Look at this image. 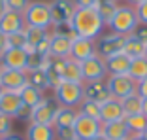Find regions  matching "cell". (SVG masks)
Instances as JSON below:
<instances>
[{"label": "cell", "mask_w": 147, "mask_h": 140, "mask_svg": "<svg viewBox=\"0 0 147 140\" xmlns=\"http://www.w3.org/2000/svg\"><path fill=\"white\" fill-rule=\"evenodd\" d=\"M32 106H28V104H21L19 106V110H17V114H15V119H23V121H30V118H32Z\"/></svg>", "instance_id": "obj_39"}, {"label": "cell", "mask_w": 147, "mask_h": 140, "mask_svg": "<svg viewBox=\"0 0 147 140\" xmlns=\"http://www.w3.org/2000/svg\"><path fill=\"white\" fill-rule=\"evenodd\" d=\"M49 8H51V27H62V25H68L72 21L74 13H76V4L74 0H51L49 2Z\"/></svg>", "instance_id": "obj_8"}, {"label": "cell", "mask_w": 147, "mask_h": 140, "mask_svg": "<svg viewBox=\"0 0 147 140\" xmlns=\"http://www.w3.org/2000/svg\"><path fill=\"white\" fill-rule=\"evenodd\" d=\"M100 112H102V118H100L102 123L125 119V110H123V106H121V101H117L113 97L109 101H106L104 104H100Z\"/></svg>", "instance_id": "obj_17"}, {"label": "cell", "mask_w": 147, "mask_h": 140, "mask_svg": "<svg viewBox=\"0 0 147 140\" xmlns=\"http://www.w3.org/2000/svg\"><path fill=\"white\" fill-rule=\"evenodd\" d=\"M74 131H76V135H78L79 140H91V138H94L96 135L102 133V121L87 118V116H83V114H78V119L74 123Z\"/></svg>", "instance_id": "obj_9"}, {"label": "cell", "mask_w": 147, "mask_h": 140, "mask_svg": "<svg viewBox=\"0 0 147 140\" xmlns=\"http://www.w3.org/2000/svg\"><path fill=\"white\" fill-rule=\"evenodd\" d=\"M128 76L134 80L136 83L147 78V57H140V59H132L130 61V68H128Z\"/></svg>", "instance_id": "obj_29"}, {"label": "cell", "mask_w": 147, "mask_h": 140, "mask_svg": "<svg viewBox=\"0 0 147 140\" xmlns=\"http://www.w3.org/2000/svg\"><path fill=\"white\" fill-rule=\"evenodd\" d=\"M78 112H79V114H83V116H87V118L98 119V121H100V118H102L100 104H98V102H92V101H87V99L78 106Z\"/></svg>", "instance_id": "obj_34"}, {"label": "cell", "mask_w": 147, "mask_h": 140, "mask_svg": "<svg viewBox=\"0 0 147 140\" xmlns=\"http://www.w3.org/2000/svg\"><path fill=\"white\" fill-rule=\"evenodd\" d=\"M76 8H96L98 0H74Z\"/></svg>", "instance_id": "obj_43"}, {"label": "cell", "mask_w": 147, "mask_h": 140, "mask_svg": "<svg viewBox=\"0 0 147 140\" xmlns=\"http://www.w3.org/2000/svg\"><path fill=\"white\" fill-rule=\"evenodd\" d=\"M11 129H13V118L6 114H0V138H4V136L11 135Z\"/></svg>", "instance_id": "obj_37"}, {"label": "cell", "mask_w": 147, "mask_h": 140, "mask_svg": "<svg viewBox=\"0 0 147 140\" xmlns=\"http://www.w3.org/2000/svg\"><path fill=\"white\" fill-rule=\"evenodd\" d=\"M26 61H28V51L23 48H8L0 55V65L4 68L26 70Z\"/></svg>", "instance_id": "obj_11"}, {"label": "cell", "mask_w": 147, "mask_h": 140, "mask_svg": "<svg viewBox=\"0 0 147 140\" xmlns=\"http://www.w3.org/2000/svg\"><path fill=\"white\" fill-rule=\"evenodd\" d=\"M94 44H96V55H100L102 59H108V57H111V55L123 53L125 36L115 34V32H108V34L100 36Z\"/></svg>", "instance_id": "obj_6"}, {"label": "cell", "mask_w": 147, "mask_h": 140, "mask_svg": "<svg viewBox=\"0 0 147 140\" xmlns=\"http://www.w3.org/2000/svg\"><path fill=\"white\" fill-rule=\"evenodd\" d=\"M19 97H21V102H23V104H28V106H32V108H34V106L38 104L40 101H42L43 93L40 91V89H36L34 85L26 83L25 87L19 91Z\"/></svg>", "instance_id": "obj_31"}, {"label": "cell", "mask_w": 147, "mask_h": 140, "mask_svg": "<svg viewBox=\"0 0 147 140\" xmlns=\"http://www.w3.org/2000/svg\"><path fill=\"white\" fill-rule=\"evenodd\" d=\"M102 133H104L109 140H128V136H130V131H128V127H126L125 119L102 123Z\"/></svg>", "instance_id": "obj_22"}, {"label": "cell", "mask_w": 147, "mask_h": 140, "mask_svg": "<svg viewBox=\"0 0 147 140\" xmlns=\"http://www.w3.org/2000/svg\"><path fill=\"white\" fill-rule=\"evenodd\" d=\"M6 12V4H4V0H0V15Z\"/></svg>", "instance_id": "obj_51"}, {"label": "cell", "mask_w": 147, "mask_h": 140, "mask_svg": "<svg viewBox=\"0 0 147 140\" xmlns=\"http://www.w3.org/2000/svg\"><path fill=\"white\" fill-rule=\"evenodd\" d=\"M25 34H26V51H28V49L38 48L49 36V32L45 29H38V27H25Z\"/></svg>", "instance_id": "obj_26"}, {"label": "cell", "mask_w": 147, "mask_h": 140, "mask_svg": "<svg viewBox=\"0 0 147 140\" xmlns=\"http://www.w3.org/2000/svg\"><path fill=\"white\" fill-rule=\"evenodd\" d=\"M78 114H79V112L76 108H70V106H59L53 127H74V123H76V119H78Z\"/></svg>", "instance_id": "obj_25"}, {"label": "cell", "mask_w": 147, "mask_h": 140, "mask_svg": "<svg viewBox=\"0 0 147 140\" xmlns=\"http://www.w3.org/2000/svg\"><path fill=\"white\" fill-rule=\"evenodd\" d=\"M53 99L61 106H70V108H78L85 101V91H83V83H74V82H62L59 87L53 89Z\"/></svg>", "instance_id": "obj_4"}, {"label": "cell", "mask_w": 147, "mask_h": 140, "mask_svg": "<svg viewBox=\"0 0 147 140\" xmlns=\"http://www.w3.org/2000/svg\"><path fill=\"white\" fill-rule=\"evenodd\" d=\"M117 2H119V0H117Z\"/></svg>", "instance_id": "obj_56"}, {"label": "cell", "mask_w": 147, "mask_h": 140, "mask_svg": "<svg viewBox=\"0 0 147 140\" xmlns=\"http://www.w3.org/2000/svg\"><path fill=\"white\" fill-rule=\"evenodd\" d=\"M134 10H136V15H138V21H140V25L147 27V0H143L142 4H138Z\"/></svg>", "instance_id": "obj_40"}, {"label": "cell", "mask_w": 147, "mask_h": 140, "mask_svg": "<svg viewBox=\"0 0 147 140\" xmlns=\"http://www.w3.org/2000/svg\"><path fill=\"white\" fill-rule=\"evenodd\" d=\"M78 140H79V138H78Z\"/></svg>", "instance_id": "obj_57"}, {"label": "cell", "mask_w": 147, "mask_h": 140, "mask_svg": "<svg viewBox=\"0 0 147 140\" xmlns=\"http://www.w3.org/2000/svg\"><path fill=\"white\" fill-rule=\"evenodd\" d=\"M2 70H4V66H2V65H0V76H2Z\"/></svg>", "instance_id": "obj_53"}, {"label": "cell", "mask_w": 147, "mask_h": 140, "mask_svg": "<svg viewBox=\"0 0 147 140\" xmlns=\"http://www.w3.org/2000/svg\"><path fill=\"white\" fill-rule=\"evenodd\" d=\"M70 49H72V40L66 34L53 32L49 34V55L55 59H68Z\"/></svg>", "instance_id": "obj_14"}, {"label": "cell", "mask_w": 147, "mask_h": 140, "mask_svg": "<svg viewBox=\"0 0 147 140\" xmlns=\"http://www.w3.org/2000/svg\"><path fill=\"white\" fill-rule=\"evenodd\" d=\"M55 135L59 140H78L74 127H55Z\"/></svg>", "instance_id": "obj_38"}, {"label": "cell", "mask_w": 147, "mask_h": 140, "mask_svg": "<svg viewBox=\"0 0 147 140\" xmlns=\"http://www.w3.org/2000/svg\"><path fill=\"white\" fill-rule=\"evenodd\" d=\"M126 2H128L130 6H134V8H136V6H138V4H142L143 0H126Z\"/></svg>", "instance_id": "obj_50"}, {"label": "cell", "mask_w": 147, "mask_h": 140, "mask_svg": "<svg viewBox=\"0 0 147 140\" xmlns=\"http://www.w3.org/2000/svg\"><path fill=\"white\" fill-rule=\"evenodd\" d=\"M51 55H43L36 49H28V61H26V70H45L49 66Z\"/></svg>", "instance_id": "obj_27"}, {"label": "cell", "mask_w": 147, "mask_h": 140, "mask_svg": "<svg viewBox=\"0 0 147 140\" xmlns=\"http://www.w3.org/2000/svg\"><path fill=\"white\" fill-rule=\"evenodd\" d=\"M2 93H4V87H2V85H0V95H2Z\"/></svg>", "instance_id": "obj_54"}, {"label": "cell", "mask_w": 147, "mask_h": 140, "mask_svg": "<svg viewBox=\"0 0 147 140\" xmlns=\"http://www.w3.org/2000/svg\"><path fill=\"white\" fill-rule=\"evenodd\" d=\"M26 70H13V68H4L0 76V85L4 91H15L19 93L26 85Z\"/></svg>", "instance_id": "obj_13"}, {"label": "cell", "mask_w": 147, "mask_h": 140, "mask_svg": "<svg viewBox=\"0 0 147 140\" xmlns=\"http://www.w3.org/2000/svg\"><path fill=\"white\" fill-rule=\"evenodd\" d=\"M96 55V44L92 40H87L78 36L76 40H72V49H70V57L76 59V61H85V59Z\"/></svg>", "instance_id": "obj_15"}, {"label": "cell", "mask_w": 147, "mask_h": 140, "mask_svg": "<svg viewBox=\"0 0 147 140\" xmlns=\"http://www.w3.org/2000/svg\"><path fill=\"white\" fill-rule=\"evenodd\" d=\"M145 57H147V48H145Z\"/></svg>", "instance_id": "obj_55"}, {"label": "cell", "mask_w": 147, "mask_h": 140, "mask_svg": "<svg viewBox=\"0 0 147 140\" xmlns=\"http://www.w3.org/2000/svg\"><path fill=\"white\" fill-rule=\"evenodd\" d=\"M142 114L147 116V99H143V101H142Z\"/></svg>", "instance_id": "obj_47"}, {"label": "cell", "mask_w": 147, "mask_h": 140, "mask_svg": "<svg viewBox=\"0 0 147 140\" xmlns=\"http://www.w3.org/2000/svg\"><path fill=\"white\" fill-rule=\"evenodd\" d=\"M64 65H66V59H55L51 57L49 61V66L45 68V74H47V82H49V89H55L59 87L64 78H62V72H64Z\"/></svg>", "instance_id": "obj_18"}, {"label": "cell", "mask_w": 147, "mask_h": 140, "mask_svg": "<svg viewBox=\"0 0 147 140\" xmlns=\"http://www.w3.org/2000/svg\"><path fill=\"white\" fill-rule=\"evenodd\" d=\"M21 97L15 91H4L0 95V114H6L9 118H15L19 106H21Z\"/></svg>", "instance_id": "obj_20"}, {"label": "cell", "mask_w": 147, "mask_h": 140, "mask_svg": "<svg viewBox=\"0 0 147 140\" xmlns=\"http://www.w3.org/2000/svg\"><path fill=\"white\" fill-rule=\"evenodd\" d=\"M134 36H136V38H138V40H142L143 44L147 46V27L140 25L138 29H136V31H134Z\"/></svg>", "instance_id": "obj_42"}, {"label": "cell", "mask_w": 147, "mask_h": 140, "mask_svg": "<svg viewBox=\"0 0 147 140\" xmlns=\"http://www.w3.org/2000/svg\"><path fill=\"white\" fill-rule=\"evenodd\" d=\"M26 82L34 85L40 91H47L49 89V82H47V74L45 70H26Z\"/></svg>", "instance_id": "obj_32"}, {"label": "cell", "mask_w": 147, "mask_h": 140, "mask_svg": "<svg viewBox=\"0 0 147 140\" xmlns=\"http://www.w3.org/2000/svg\"><path fill=\"white\" fill-rule=\"evenodd\" d=\"M145 48L147 46L143 44L142 40H138L134 34L125 36V48H123V53H125L128 59H140L145 57Z\"/></svg>", "instance_id": "obj_23"}, {"label": "cell", "mask_w": 147, "mask_h": 140, "mask_svg": "<svg viewBox=\"0 0 147 140\" xmlns=\"http://www.w3.org/2000/svg\"><path fill=\"white\" fill-rule=\"evenodd\" d=\"M0 140H26V138H25V136H21V135H17V133H11V135L4 136V138H0Z\"/></svg>", "instance_id": "obj_46"}, {"label": "cell", "mask_w": 147, "mask_h": 140, "mask_svg": "<svg viewBox=\"0 0 147 140\" xmlns=\"http://www.w3.org/2000/svg\"><path fill=\"white\" fill-rule=\"evenodd\" d=\"M142 136H143V138H145V140H147V129H145V131H143V133H142Z\"/></svg>", "instance_id": "obj_52"}, {"label": "cell", "mask_w": 147, "mask_h": 140, "mask_svg": "<svg viewBox=\"0 0 147 140\" xmlns=\"http://www.w3.org/2000/svg\"><path fill=\"white\" fill-rule=\"evenodd\" d=\"M104 61H106L108 76H115V74H128L132 59H128L125 53H117V55H111V57L104 59Z\"/></svg>", "instance_id": "obj_21"}, {"label": "cell", "mask_w": 147, "mask_h": 140, "mask_svg": "<svg viewBox=\"0 0 147 140\" xmlns=\"http://www.w3.org/2000/svg\"><path fill=\"white\" fill-rule=\"evenodd\" d=\"M62 78L66 82H74V83H85L83 78V70H81V63L76 61V59L68 57L64 65V72H62Z\"/></svg>", "instance_id": "obj_24"}, {"label": "cell", "mask_w": 147, "mask_h": 140, "mask_svg": "<svg viewBox=\"0 0 147 140\" xmlns=\"http://www.w3.org/2000/svg\"><path fill=\"white\" fill-rule=\"evenodd\" d=\"M142 97L138 95V93H132V95H128V97H125L121 101V106H123V110H125V116H130V114H140L142 112Z\"/></svg>", "instance_id": "obj_33"}, {"label": "cell", "mask_w": 147, "mask_h": 140, "mask_svg": "<svg viewBox=\"0 0 147 140\" xmlns=\"http://www.w3.org/2000/svg\"><path fill=\"white\" fill-rule=\"evenodd\" d=\"M25 19H23V13L17 12H9L6 10L2 15H0V31L4 34H13V32L25 31Z\"/></svg>", "instance_id": "obj_16"}, {"label": "cell", "mask_w": 147, "mask_h": 140, "mask_svg": "<svg viewBox=\"0 0 147 140\" xmlns=\"http://www.w3.org/2000/svg\"><path fill=\"white\" fill-rule=\"evenodd\" d=\"M136 93H138L142 99H147V78L136 83Z\"/></svg>", "instance_id": "obj_41"}, {"label": "cell", "mask_w": 147, "mask_h": 140, "mask_svg": "<svg viewBox=\"0 0 147 140\" xmlns=\"http://www.w3.org/2000/svg\"><path fill=\"white\" fill-rule=\"evenodd\" d=\"M70 23H72L74 31H76L78 36L92 40V42H96L102 36L104 27H106V23L102 21L96 8H78Z\"/></svg>", "instance_id": "obj_1"}, {"label": "cell", "mask_w": 147, "mask_h": 140, "mask_svg": "<svg viewBox=\"0 0 147 140\" xmlns=\"http://www.w3.org/2000/svg\"><path fill=\"white\" fill-rule=\"evenodd\" d=\"M117 8H119V2H117V0H98L96 10H98V13H100V17H102V21L106 23V27H108L109 21L113 19V15H115Z\"/></svg>", "instance_id": "obj_30"}, {"label": "cell", "mask_w": 147, "mask_h": 140, "mask_svg": "<svg viewBox=\"0 0 147 140\" xmlns=\"http://www.w3.org/2000/svg\"><path fill=\"white\" fill-rule=\"evenodd\" d=\"M9 46H8V34H4V32L0 31V55L8 49Z\"/></svg>", "instance_id": "obj_44"}, {"label": "cell", "mask_w": 147, "mask_h": 140, "mask_svg": "<svg viewBox=\"0 0 147 140\" xmlns=\"http://www.w3.org/2000/svg\"><path fill=\"white\" fill-rule=\"evenodd\" d=\"M8 46L9 48H23V49H26V34H25V31L8 34Z\"/></svg>", "instance_id": "obj_35"}, {"label": "cell", "mask_w": 147, "mask_h": 140, "mask_svg": "<svg viewBox=\"0 0 147 140\" xmlns=\"http://www.w3.org/2000/svg\"><path fill=\"white\" fill-rule=\"evenodd\" d=\"M128 140H145V138H143L142 135H130V136H128Z\"/></svg>", "instance_id": "obj_49"}, {"label": "cell", "mask_w": 147, "mask_h": 140, "mask_svg": "<svg viewBox=\"0 0 147 140\" xmlns=\"http://www.w3.org/2000/svg\"><path fill=\"white\" fill-rule=\"evenodd\" d=\"M125 123H126V127H128L130 135H142L147 129V116H143L142 112L140 114L125 116Z\"/></svg>", "instance_id": "obj_28"}, {"label": "cell", "mask_w": 147, "mask_h": 140, "mask_svg": "<svg viewBox=\"0 0 147 140\" xmlns=\"http://www.w3.org/2000/svg\"><path fill=\"white\" fill-rule=\"evenodd\" d=\"M83 91H85V99L98 104H104L106 101L111 99V93L108 89L106 80H92V82H85L83 83Z\"/></svg>", "instance_id": "obj_12"}, {"label": "cell", "mask_w": 147, "mask_h": 140, "mask_svg": "<svg viewBox=\"0 0 147 140\" xmlns=\"http://www.w3.org/2000/svg\"><path fill=\"white\" fill-rule=\"evenodd\" d=\"M23 19H25L26 27H38V29H45L47 31L49 27L53 25L49 2L32 0L30 4H28V8L25 10V13H23Z\"/></svg>", "instance_id": "obj_3"}, {"label": "cell", "mask_w": 147, "mask_h": 140, "mask_svg": "<svg viewBox=\"0 0 147 140\" xmlns=\"http://www.w3.org/2000/svg\"><path fill=\"white\" fill-rule=\"evenodd\" d=\"M25 136L26 140H57L55 127L53 125H42V123H28Z\"/></svg>", "instance_id": "obj_19"}, {"label": "cell", "mask_w": 147, "mask_h": 140, "mask_svg": "<svg viewBox=\"0 0 147 140\" xmlns=\"http://www.w3.org/2000/svg\"><path fill=\"white\" fill-rule=\"evenodd\" d=\"M106 83H108V89L111 93L113 99L117 101H123L125 97L132 95L136 91V82L130 78L128 74H115V76H108L106 78Z\"/></svg>", "instance_id": "obj_7"}, {"label": "cell", "mask_w": 147, "mask_h": 140, "mask_svg": "<svg viewBox=\"0 0 147 140\" xmlns=\"http://www.w3.org/2000/svg\"><path fill=\"white\" fill-rule=\"evenodd\" d=\"M91 140H109V138H108V136L104 135V133H100V135H96L94 138H91Z\"/></svg>", "instance_id": "obj_48"}, {"label": "cell", "mask_w": 147, "mask_h": 140, "mask_svg": "<svg viewBox=\"0 0 147 140\" xmlns=\"http://www.w3.org/2000/svg\"><path fill=\"white\" fill-rule=\"evenodd\" d=\"M81 70L85 82H92V80H106L108 78V70H106V61L100 55H92V57L81 61Z\"/></svg>", "instance_id": "obj_10"}, {"label": "cell", "mask_w": 147, "mask_h": 140, "mask_svg": "<svg viewBox=\"0 0 147 140\" xmlns=\"http://www.w3.org/2000/svg\"><path fill=\"white\" fill-rule=\"evenodd\" d=\"M108 27H109V31H111V32L121 34V36L134 34V31L140 27V21H138V15H136L134 6H130V4L119 6Z\"/></svg>", "instance_id": "obj_2"}, {"label": "cell", "mask_w": 147, "mask_h": 140, "mask_svg": "<svg viewBox=\"0 0 147 140\" xmlns=\"http://www.w3.org/2000/svg\"><path fill=\"white\" fill-rule=\"evenodd\" d=\"M59 102L53 99V97H42V101L34 106L32 110V118L30 123H42V125H53L55 123V116L57 110H59Z\"/></svg>", "instance_id": "obj_5"}, {"label": "cell", "mask_w": 147, "mask_h": 140, "mask_svg": "<svg viewBox=\"0 0 147 140\" xmlns=\"http://www.w3.org/2000/svg\"><path fill=\"white\" fill-rule=\"evenodd\" d=\"M36 51H40V53H43V55H49V36L45 40H43L42 44L36 48Z\"/></svg>", "instance_id": "obj_45"}, {"label": "cell", "mask_w": 147, "mask_h": 140, "mask_svg": "<svg viewBox=\"0 0 147 140\" xmlns=\"http://www.w3.org/2000/svg\"><path fill=\"white\" fill-rule=\"evenodd\" d=\"M32 0H4L6 4V10L9 12H17V13H25V10L28 8Z\"/></svg>", "instance_id": "obj_36"}]
</instances>
